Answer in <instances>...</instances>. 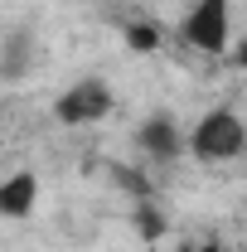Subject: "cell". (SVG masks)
Here are the masks:
<instances>
[{"instance_id":"3","label":"cell","mask_w":247,"mask_h":252,"mask_svg":"<svg viewBox=\"0 0 247 252\" xmlns=\"http://www.w3.org/2000/svg\"><path fill=\"white\" fill-rule=\"evenodd\" d=\"M117 112V93H112V83L107 78H78V83H68L59 97H54V122L59 126H73V131H83V126H102L107 117Z\"/></svg>"},{"instance_id":"6","label":"cell","mask_w":247,"mask_h":252,"mask_svg":"<svg viewBox=\"0 0 247 252\" xmlns=\"http://www.w3.org/2000/svg\"><path fill=\"white\" fill-rule=\"evenodd\" d=\"M126 44H131V54H155L160 49V25H146V20L126 25Z\"/></svg>"},{"instance_id":"2","label":"cell","mask_w":247,"mask_h":252,"mask_svg":"<svg viewBox=\"0 0 247 252\" xmlns=\"http://www.w3.org/2000/svg\"><path fill=\"white\" fill-rule=\"evenodd\" d=\"M180 39L204 59H223L233 49V0H194L180 20Z\"/></svg>"},{"instance_id":"5","label":"cell","mask_w":247,"mask_h":252,"mask_svg":"<svg viewBox=\"0 0 247 252\" xmlns=\"http://www.w3.org/2000/svg\"><path fill=\"white\" fill-rule=\"evenodd\" d=\"M39 209V175L34 170H10L0 180V219L5 223H25Z\"/></svg>"},{"instance_id":"4","label":"cell","mask_w":247,"mask_h":252,"mask_svg":"<svg viewBox=\"0 0 247 252\" xmlns=\"http://www.w3.org/2000/svg\"><path fill=\"white\" fill-rule=\"evenodd\" d=\"M136 146H141L151 160L170 165V160L185 156V126L175 122L170 112H155V117H146V122L136 126Z\"/></svg>"},{"instance_id":"7","label":"cell","mask_w":247,"mask_h":252,"mask_svg":"<svg viewBox=\"0 0 247 252\" xmlns=\"http://www.w3.org/2000/svg\"><path fill=\"white\" fill-rule=\"evenodd\" d=\"M170 252H199V243H175Z\"/></svg>"},{"instance_id":"1","label":"cell","mask_w":247,"mask_h":252,"mask_svg":"<svg viewBox=\"0 0 247 252\" xmlns=\"http://www.w3.org/2000/svg\"><path fill=\"white\" fill-rule=\"evenodd\" d=\"M243 151H247V126L238 117V107H209L185 131V156H194L199 165H228V160H243Z\"/></svg>"}]
</instances>
